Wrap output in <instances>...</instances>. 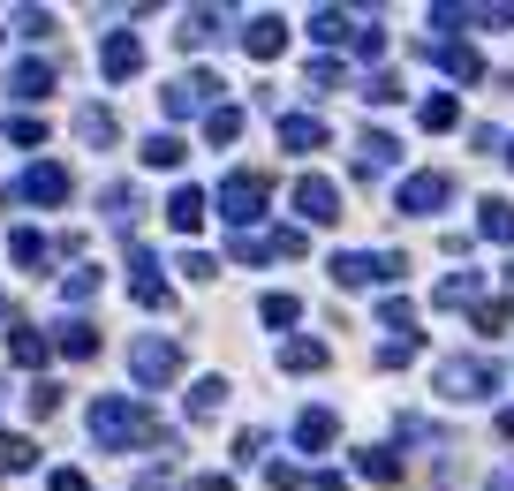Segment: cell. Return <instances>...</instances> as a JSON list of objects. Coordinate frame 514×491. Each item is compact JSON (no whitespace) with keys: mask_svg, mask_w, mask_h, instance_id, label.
I'll return each instance as SVG.
<instances>
[{"mask_svg":"<svg viewBox=\"0 0 514 491\" xmlns=\"http://www.w3.org/2000/svg\"><path fill=\"white\" fill-rule=\"evenodd\" d=\"M257 204H265V182H242V174H235V182H227V212H235V220H250Z\"/></svg>","mask_w":514,"mask_h":491,"instance_id":"obj_1","label":"cell"},{"mask_svg":"<svg viewBox=\"0 0 514 491\" xmlns=\"http://www.w3.org/2000/svg\"><path fill=\"white\" fill-rule=\"evenodd\" d=\"M303 212H310V220H333V189L326 182H303Z\"/></svg>","mask_w":514,"mask_h":491,"instance_id":"obj_2","label":"cell"},{"mask_svg":"<svg viewBox=\"0 0 514 491\" xmlns=\"http://www.w3.org/2000/svg\"><path fill=\"white\" fill-rule=\"evenodd\" d=\"M205 220V197H197V189H182V197H174V227H197Z\"/></svg>","mask_w":514,"mask_h":491,"instance_id":"obj_3","label":"cell"},{"mask_svg":"<svg viewBox=\"0 0 514 491\" xmlns=\"http://www.w3.org/2000/svg\"><path fill=\"white\" fill-rule=\"evenodd\" d=\"M106 68H114V76H121V68H137V38H114V46H106Z\"/></svg>","mask_w":514,"mask_h":491,"instance_id":"obj_4","label":"cell"}]
</instances>
